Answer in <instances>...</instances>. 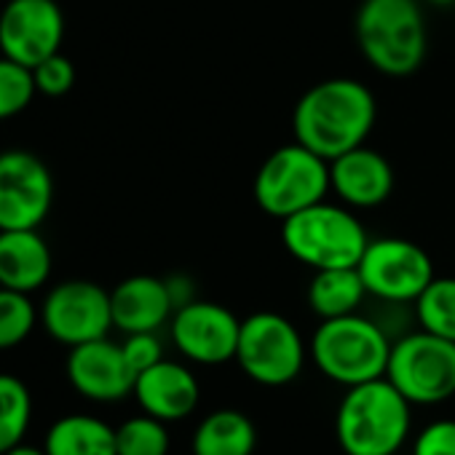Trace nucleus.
<instances>
[{
    "label": "nucleus",
    "instance_id": "27",
    "mask_svg": "<svg viewBox=\"0 0 455 455\" xmlns=\"http://www.w3.org/2000/svg\"><path fill=\"white\" fill-rule=\"evenodd\" d=\"M33 78H36L38 94L57 100V97L70 94V89L76 86V65L62 52H57L33 68Z\"/></svg>",
    "mask_w": 455,
    "mask_h": 455
},
{
    "label": "nucleus",
    "instance_id": "20",
    "mask_svg": "<svg viewBox=\"0 0 455 455\" xmlns=\"http://www.w3.org/2000/svg\"><path fill=\"white\" fill-rule=\"evenodd\" d=\"M44 450L46 455H118L116 428L94 415H65L49 428Z\"/></svg>",
    "mask_w": 455,
    "mask_h": 455
},
{
    "label": "nucleus",
    "instance_id": "5",
    "mask_svg": "<svg viewBox=\"0 0 455 455\" xmlns=\"http://www.w3.org/2000/svg\"><path fill=\"white\" fill-rule=\"evenodd\" d=\"M388 356L386 330L359 314L324 319L311 338V359L319 372L346 388L383 378Z\"/></svg>",
    "mask_w": 455,
    "mask_h": 455
},
{
    "label": "nucleus",
    "instance_id": "30",
    "mask_svg": "<svg viewBox=\"0 0 455 455\" xmlns=\"http://www.w3.org/2000/svg\"><path fill=\"white\" fill-rule=\"evenodd\" d=\"M166 287H169V295H172V300H174V311L182 308L185 303L196 300V298H193V284H190V279H185V276H172V279H166Z\"/></svg>",
    "mask_w": 455,
    "mask_h": 455
},
{
    "label": "nucleus",
    "instance_id": "28",
    "mask_svg": "<svg viewBox=\"0 0 455 455\" xmlns=\"http://www.w3.org/2000/svg\"><path fill=\"white\" fill-rule=\"evenodd\" d=\"M412 455H455V420L428 423L415 436Z\"/></svg>",
    "mask_w": 455,
    "mask_h": 455
},
{
    "label": "nucleus",
    "instance_id": "17",
    "mask_svg": "<svg viewBox=\"0 0 455 455\" xmlns=\"http://www.w3.org/2000/svg\"><path fill=\"white\" fill-rule=\"evenodd\" d=\"M113 327L121 332H156L174 316V300L166 279L158 276H129L110 292Z\"/></svg>",
    "mask_w": 455,
    "mask_h": 455
},
{
    "label": "nucleus",
    "instance_id": "12",
    "mask_svg": "<svg viewBox=\"0 0 455 455\" xmlns=\"http://www.w3.org/2000/svg\"><path fill=\"white\" fill-rule=\"evenodd\" d=\"M65 41V14L57 0H9L0 9V54L36 68Z\"/></svg>",
    "mask_w": 455,
    "mask_h": 455
},
{
    "label": "nucleus",
    "instance_id": "18",
    "mask_svg": "<svg viewBox=\"0 0 455 455\" xmlns=\"http://www.w3.org/2000/svg\"><path fill=\"white\" fill-rule=\"evenodd\" d=\"M52 250L38 228L0 231V287L36 292L52 276Z\"/></svg>",
    "mask_w": 455,
    "mask_h": 455
},
{
    "label": "nucleus",
    "instance_id": "19",
    "mask_svg": "<svg viewBox=\"0 0 455 455\" xmlns=\"http://www.w3.org/2000/svg\"><path fill=\"white\" fill-rule=\"evenodd\" d=\"M258 428L242 410H214L193 431V455H252Z\"/></svg>",
    "mask_w": 455,
    "mask_h": 455
},
{
    "label": "nucleus",
    "instance_id": "9",
    "mask_svg": "<svg viewBox=\"0 0 455 455\" xmlns=\"http://www.w3.org/2000/svg\"><path fill=\"white\" fill-rule=\"evenodd\" d=\"M367 295L383 303H415L434 279V263L410 239H372L356 266Z\"/></svg>",
    "mask_w": 455,
    "mask_h": 455
},
{
    "label": "nucleus",
    "instance_id": "29",
    "mask_svg": "<svg viewBox=\"0 0 455 455\" xmlns=\"http://www.w3.org/2000/svg\"><path fill=\"white\" fill-rule=\"evenodd\" d=\"M121 348L137 375L164 359V348H161V340L156 338V332H132V335H126Z\"/></svg>",
    "mask_w": 455,
    "mask_h": 455
},
{
    "label": "nucleus",
    "instance_id": "32",
    "mask_svg": "<svg viewBox=\"0 0 455 455\" xmlns=\"http://www.w3.org/2000/svg\"><path fill=\"white\" fill-rule=\"evenodd\" d=\"M426 4H434V6H450L455 0H426Z\"/></svg>",
    "mask_w": 455,
    "mask_h": 455
},
{
    "label": "nucleus",
    "instance_id": "1",
    "mask_svg": "<svg viewBox=\"0 0 455 455\" xmlns=\"http://www.w3.org/2000/svg\"><path fill=\"white\" fill-rule=\"evenodd\" d=\"M372 92L354 78H327L311 86L295 105L292 134L324 161L362 148L375 126Z\"/></svg>",
    "mask_w": 455,
    "mask_h": 455
},
{
    "label": "nucleus",
    "instance_id": "15",
    "mask_svg": "<svg viewBox=\"0 0 455 455\" xmlns=\"http://www.w3.org/2000/svg\"><path fill=\"white\" fill-rule=\"evenodd\" d=\"M330 190L351 209H375L394 193V166L367 145L330 161Z\"/></svg>",
    "mask_w": 455,
    "mask_h": 455
},
{
    "label": "nucleus",
    "instance_id": "24",
    "mask_svg": "<svg viewBox=\"0 0 455 455\" xmlns=\"http://www.w3.org/2000/svg\"><path fill=\"white\" fill-rule=\"evenodd\" d=\"M41 319V311H36V303L28 292L0 287V351L17 348L30 338L36 330V322Z\"/></svg>",
    "mask_w": 455,
    "mask_h": 455
},
{
    "label": "nucleus",
    "instance_id": "8",
    "mask_svg": "<svg viewBox=\"0 0 455 455\" xmlns=\"http://www.w3.org/2000/svg\"><path fill=\"white\" fill-rule=\"evenodd\" d=\"M236 362L250 380L279 388L300 375L306 364V346L298 327L287 316L258 311L242 319Z\"/></svg>",
    "mask_w": 455,
    "mask_h": 455
},
{
    "label": "nucleus",
    "instance_id": "16",
    "mask_svg": "<svg viewBox=\"0 0 455 455\" xmlns=\"http://www.w3.org/2000/svg\"><path fill=\"white\" fill-rule=\"evenodd\" d=\"M134 399L140 402L142 412L169 423L188 418L198 407L201 386L185 364L161 359L137 375Z\"/></svg>",
    "mask_w": 455,
    "mask_h": 455
},
{
    "label": "nucleus",
    "instance_id": "25",
    "mask_svg": "<svg viewBox=\"0 0 455 455\" xmlns=\"http://www.w3.org/2000/svg\"><path fill=\"white\" fill-rule=\"evenodd\" d=\"M118 455H169V431L153 415H137L116 428Z\"/></svg>",
    "mask_w": 455,
    "mask_h": 455
},
{
    "label": "nucleus",
    "instance_id": "10",
    "mask_svg": "<svg viewBox=\"0 0 455 455\" xmlns=\"http://www.w3.org/2000/svg\"><path fill=\"white\" fill-rule=\"evenodd\" d=\"M41 324L62 346L108 338L113 327L110 292L89 279L60 282L41 306Z\"/></svg>",
    "mask_w": 455,
    "mask_h": 455
},
{
    "label": "nucleus",
    "instance_id": "6",
    "mask_svg": "<svg viewBox=\"0 0 455 455\" xmlns=\"http://www.w3.org/2000/svg\"><path fill=\"white\" fill-rule=\"evenodd\" d=\"M330 193V161L316 156L300 142L276 148L258 169L252 196L258 206L287 220L295 212L324 201Z\"/></svg>",
    "mask_w": 455,
    "mask_h": 455
},
{
    "label": "nucleus",
    "instance_id": "31",
    "mask_svg": "<svg viewBox=\"0 0 455 455\" xmlns=\"http://www.w3.org/2000/svg\"><path fill=\"white\" fill-rule=\"evenodd\" d=\"M6 455H46V450H38L33 444H17L14 450H9Z\"/></svg>",
    "mask_w": 455,
    "mask_h": 455
},
{
    "label": "nucleus",
    "instance_id": "13",
    "mask_svg": "<svg viewBox=\"0 0 455 455\" xmlns=\"http://www.w3.org/2000/svg\"><path fill=\"white\" fill-rule=\"evenodd\" d=\"M242 322L231 308L212 300H190L172 316L177 351L196 364H225L236 359Z\"/></svg>",
    "mask_w": 455,
    "mask_h": 455
},
{
    "label": "nucleus",
    "instance_id": "7",
    "mask_svg": "<svg viewBox=\"0 0 455 455\" xmlns=\"http://www.w3.org/2000/svg\"><path fill=\"white\" fill-rule=\"evenodd\" d=\"M386 378L410 404H439L455 394V343L426 330L391 343Z\"/></svg>",
    "mask_w": 455,
    "mask_h": 455
},
{
    "label": "nucleus",
    "instance_id": "23",
    "mask_svg": "<svg viewBox=\"0 0 455 455\" xmlns=\"http://www.w3.org/2000/svg\"><path fill=\"white\" fill-rule=\"evenodd\" d=\"M415 316L420 330L455 343V279L434 276L415 300Z\"/></svg>",
    "mask_w": 455,
    "mask_h": 455
},
{
    "label": "nucleus",
    "instance_id": "22",
    "mask_svg": "<svg viewBox=\"0 0 455 455\" xmlns=\"http://www.w3.org/2000/svg\"><path fill=\"white\" fill-rule=\"evenodd\" d=\"M33 418L30 388L17 378L0 372V455L22 444Z\"/></svg>",
    "mask_w": 455,
    "mask_h": 455
},
{
    "label": "nucleus",
    "instance_id": "11",
    "mask_svg": "<svg viewBox=\"0 0 455 455\" xmlns=\"http://www.w3.org/2000/svg\"><path fill=\"white\" fill-rule=\"evenodd\" d=\"M54 206V177L44 158L12 148L0 153V231L41 228Z\"/></svg>",
    "mask_w": 455,
    "mask_h": 455
},
{
    "label": "nucleus",
    "instance_id": "21",
    "mask_svg": "<svg viewBox=\"0 0 455 455\" xmlns=\"http://www.w3.org/2000/svg\"><path fill=\"white\" fill-rule=\"evenodd\" d=\"M364 295H367V287L356 268L314 271V279L308 284V306L322 322L356 314Z\"/></svg>",
    "mask_w": 455,
    "mask_h": 455
},
{
    "label": "nucleus",
    "instance_id": "4",
    "mask_svg": "<svg viewBox=\"0 0 455 455\" xmlns=\"http://www.w3.org/2000/svg\"><path fill=\"white\" fill-rule=\"evenodd\" d=\"M282 244L298 263L324 271L356 268L370 239L351 206L319 201L282 220Z\"/></svg>",
    "mask_w": 455,
    "mask_h": 455
},
{
    "label": "nucleus",
    "instance_id": "26",
    "mask_svg": "<svg viewBox=\"0 0 455 455\" xmlns=\"http://www.w3.org/2000/svg\"><path fill=\"white\" fill-rule=\"evenodd\" d=\"M33 70L0 54V121H9L30 108L36 100Z\"/></svg>",
    "mask_w": 455,
    "mask_h": 455
},
{
    "label": "nucleus",
    "instance_id": "3",
    "mask_svg": "<svg viewBox=\"0 0 455 455\" xmlns=\"http://www.w3.org/2000/svg\"><path fill=\"white\" fill-rule=\"evenodd\" d=\"M362 57L388 78L412 76L428 52V30L415 0H364L356 12Z\"/></svg>",
    "mask_w": 455,
    "mask_h": 455
},
{
    "label": "nucleus",
    "instance_id": "14",
    "mask_svg": "<svg viewBox=\"0 0 455 455\" xmlns=\"http://www.w3.org/2000/svg\"><path fill=\"white\" fill-rule=\"evenodd\" d=\"M70 386L92 402H121L134 394L137 372L118 343L100 338L73 346L65 364Z\"/></svg>",
    "mask_w": 455,
    "mask_h": 455
},
{
    "label": "nucleus",
    "instance_id": "2",
    "mask_svg": "<svg viewBox=\"0 0 455 455\" xmlns=\"http://www.w3.org/2000/svg\"><path fill=\"white\" fill-rule=\"evenodd\" d=\"M412 404L383 375L346 388L335 436L346 455H396L410 434Z\"/></svg>",
    "mask_w": 455,
    "mask_h": 455
}]
</instances>
